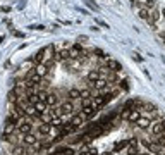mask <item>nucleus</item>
<instances>
[{
  "instance_id": "nucleus-1",
  "label": "nucleus",
  "mask_w": 165,
  "mask_h": 155,
  "mask_svg": "<svg viewBox=\"0 0 165 155\" xmlns=\"http://www.w3.org/2000/svg\"><path fill=\"white\" fill-rule=\"evenodd\" d=\"M16 129L19 131L21 134H28L33 131V124H31V121H29L28 117L24 115V117H21L19 121H17V124H16Z\"/></svg>"
},
{
  "instance_id": "nucleus-2",
  "label": "nucleus",
  "mask_w": 165,
  "mask_h": 155,
  "mask_svg": "<svg viewBox=\"0 0 165 155\" xmlns=\"http://www.w3.org/2000/svg\"><path fill=\"white\" fill-rule=\"evenodd\" d=\"M38 134H33V133H28V134H22V140H21V143L24 145V146H33L35 143H38Z\"/></svg>"
},
{
  "instance_id": "nucleus-3",
  "label": "nucleus",
  "mask_w": 165,
  "mask_h": 155,
  "mask_svg": "<svg viewBox=\"0 0 165 155\" xmlns=\"http://www.w3.org/2000/svg\"><path fill=\"white\" fill-rule=\"evenodd\" d=\"M93 86H95V90L100 93H103V92H107L108 88H110V83L105 79V78H100V79H97L95 83H91Z\"/></svg>"
},
{
  "instance_id": "nucleus-4",
  "label": "nucleus",
  "mask_w": 165,
  "mask_h": 155,
  "mask_svg": "<svg viewBox=\"0 0 165 155\" xmlns=\"http://www.w3.org/2000/svg\"><path fill=\"white\" fill-rule=\"evenodd\" d=\"M126 154L127 155H138L139 154V146H138L136 138H131V140H129V145L126 146Z\"/></svg>"
},
{
  "instance_id": "nucleus-5",
  "label": "nucleus",
  "mask_w": 165,
  "mask_h": 155,
  "mask_svg": "<svg viewBox=\"0 0 165 155\" xmlns=\"http://www.w3.org/2000/svg\"><path fill=\"white\" fill-rule=\"evenodd\" d=\"M105 66H107V69H110V71H114V72L122 71V64H120L119 61H115V59H107Z\"/></svg>"
},
{
  "instance_id": "nucleus-6",
  "label": "nucleus",
  "mask_w": 165,
  "mask_h": 155,
  "mask_svg": "<svg viewBox=\"0 0 165 155\" xmlns=\"http://www.w3.org/2000/svg\"><path fill=\"white\" fill-rule=\"evenodd\" d=\"M160 17H162V14H160V10H151L150 12V17H148V24L151 26V28H155V24L160 21Z\"/></svg>"
},
{
  "instance_id": "nucleus-7",
  "label": "nucleus",
  "mask_w": 165,
  "mask_h": 155,
  "mask_svg": "<svg viewBox=\"0 0 165 155\" xmlns=\"http://www.w3.org/2000/svg\"><path fill=\"white\" fill-rule=\"evenodd\" d=\"M81 53H83V47H81L79 43H74V45L71 47V50H69L71 59H79V57H81Z\"/></svg>"
},
{
  "instance_id": "nucleus-8",
  "label": "nucleus",
  "mask_w": 165,
  "mask_h": 155,
  "mask_svg": "<svg viewBox=\"0 0 165 155\" xmlns=\"http://www.w3.org/2000/svg\"><path fill=\"white\" fill-rule=\"evenodd\" d=\"M100 78H105V76L98 71V69H91V71L88 72V76H86V79H88L89 84H91V83H95L97 79H100Z\"/></svg>"
},
{
  "instance_id": "nucleus-9",
  "label": "nucleus",
  "mask_w": 165,
  "mask_h": 155,
  "mask_svg": "<svg viewBox=\"0 0 165 155\" xmlns=\"http://www.w3.org/2000/svg\"><path fill=\"white\" fill-rule=\"evenodd\" d=\"M136 124H138V128H139V129H150V126H151V119H150V117H143V115H141V117L136 121Z\"/></svg>"
},
{
  "instance_id": "nucleus-10",
  "label": "nucleus",
  "mask_w": 165,
  "mask_h": 155,
  "mask_svg": "<svg viewBox=\"0 0 165 155\" xmlns=\"http://www.w3.org/2000/svg\"><path fill=\"white\" fill-rule=\"evenodd\" d=\"M164 129L165 128H164V123H162V121H160V123H151V126H150V131H151L153 136H158Z\"/></svg>"
},
{
  "instance_id": "nucleus-11",
  "label": "nucleus",
  "mask_w": 165,
  "mask_h": 155,
  "mask_svg": "<svg viewBox=\"0 0 165 155\" xmlns=\"http://www.w3.org/2000/svg\"><path fill=\"white\" fill-rule=\"evenodd\" d=\"M91 103H93L95 109H102V107L107 103V100H105L103 95H98V97H93V98H91Z\"/></svg>"
},
{
  "instance_id": "nucleus-12",
  "label": "nucleus",
  "mask_w": 165,
  "mask_h": 155,
  "mask_svg": "<svg viewBox=\"0 0 165 155\" xmlns=\"http://www.w3.org/2000/svg\"><path fill=\"white\" fill-rule=\"evenodd\" d=\"M52 133V126L48 123H40L38 124V136L40 134H43V136H47V134Z\"/></svg>"
},
{
  "instance_id": "nucleus-13",
  "label": "nucleus",
  "mask_w": 165,
  "mask_h": 155,
  "mask_svg": "<svg viewBox=\"0 0 165 155\" xmlns=\"http://www.w3.org/2000/svg\"><path fill=\"white\" fill-rule=\"evenodd\" d=\"M60 110H62V114H72L74 112V105H72V100H67V102H64L62 105H60Z\"/></svg>"
},
{
  "instance_id": "nucleus-14",
  "label": "nucleus",
  "mask_w": 165,
  "mask_h": 155,
  "mask_svg": "<svg viewBox=\"0 0 165 155\" xmlns=\"http://www.w3.org/2000/svg\"><path fill=\"white\" fill-rule=\"evenodd\" d=\"M139 117H141V110L134 107V109H133V110L129 112V115H127V119H126V121H129V123H136Z\"/></svg>"
},
{
  "instance_id": "nucleus-15",
  "label": "nucleus",
  "mask_w": 165,
  "mask_h": 155,
  "mask_svg": "<svg viewBox=\"0 0 165 155\" xmlns=\"http://www.w3.org/2000/svg\"><path fill=\"white\" fill-rule=\"evenodd\" d=\"M69 123L72 124L74 128H79L81 124L84 123V115H83V114H74V115H72V119H71Z\"/></svg>"
},
{
  "instance_id": "nucleus-16",
  "label": "nucleus",
  "mask_w": 165,
  "mask_h": 155,
  "mask_svg": "<svg viewBox=\"0 0 165 155\" xmlns=\"http://www.w3.org/2000/svg\"><path fill=\"white\" fill-rule=\"evenodd\" d=\"M33 69H35V72H36L38 76H41V78H45V76L48 74V69H47V66H45V64H36Z\"/></svg>"
},
{
  "instance_id": "nucleus-17",
  "label": "nucleus",
  "mask_w": 165,
  "mask_h": 155,
  "mask_svg": "<svg viewBox=\"0 0 165 155\" xmlns=\"http://www.w3.org/2000/svg\"><path fill=\"white\" fill-rule=\"evenodd\" d=\"M98 112V109H95L93 105H88V107H83V110H81V114L84 115V117H93L95 114Z\"/></svg>"
},
{
  "instance_id": "nucleus-18",
  "label": "nucleus",
  "mask_w": 165,
  "mask_h": 155,
  "mask_svg": "<svg viewBox=\"0 0 165 155\" xmlns=\"http://www.w3.org/2000/svg\"><path fill=\"white\" fill-rule=\"evenodd\" d=\"M45 53H47V50H45V48H40V50L35 53L33 61L36 62V64H43V62H45Z\"/></svg>"
},
{
  "instance_id": "nucleus-19",
  "label": "nucleus",
  "mask_w": 165,
  "mask_h": 155,
  "mask_svg": "<svg viewBox=\"0 0 165 155\" xmlns=\"http://www.w3.org/2000/svg\"><path fill=\"white\" fill-rule=\"evenodd\" d=\"M28 152V146H24V145H14V148H12V155H26Z\"/></svg>"
},
{
  "instance_id": "nucleus-20",
  "label": "nucleus",
  "mask_w": 165,
  "mask_h": 155,
  "mask_svg": "<svg viewBox=\"0 0 165 155\" xmlns=\"http://www.w3.org/2000/svg\"><path fill=\"white\" fill-rule=\"evenodd\" d=\"M67 97L69 100H78V98H81V90L79 88H69Z\"/></svg>"
},
{
  "instance_id": "nucleus-21",
  "label": "nucleus",
  "mask_w": 165,
  "mask_h": 155,
  "mask_svg": "<svg viewBox=\"0 0 165 155\" xmlns=\"http://www.w3.org/2000/svg\"><path fill=\"white\" fill-rule=\"evenodd\" d=\"M33 107H35V110H36V114H43V112H47V109H48V105H47V103L45 102H36V103H33Z\"/></svg>"
},
{
  "instance_id": "nucleus-22",
  "label": "nucleus",
  "mask_w": 165,
  "mask_h": 155,
  "mask_svg": "<svg viewBox=\"0 0 165 155\" xmlns=\"http://www.w3.org/2000/svg\"><path fill=\"white\" fill-rule=\"evenodd\" d=\"M48 124L52 126V128H58V129H60V126L64 124V115H58V117H52Z\"/></svg>"
},
{
  "instance_id": "nucleus-23",
  "label": "nucleus",
  "mask_w": 165,
  "mask_h": 155,
  "mask_svg": "<svg viewBox=\"0 0 165 155\" xmlns=\"http://www.w3.org/2000/svg\"><path fill=\"white\" fill-rule=\"evenodd\" d=\"M55 154H64V155H74V148L72 146H58Z\"/></svg>"
},
{
  "instance_id": "nucleus-24",
  "label": "nucleus",
  "mask_w": 165,
  "mask_h": 155,
  "mask_svg": "<svg viewBox=\"0 0 165 155\" xmlns=\"http://www.w3.org/2000/svg\"><path fill=\"white\" fill-rule=\"evenodd\" d=\"M58 102V98H57V95L55 93H48L47 95V100H45V103L48 105V107H52V105H57Z\"/></svg>"
},
{
  "instance_id": "nucleus-25",
  "label": "nucleus",
  "mask_w": 165,
  "mask_h": 155,
  "mask_svg": "<svg viewBox=\"0 0 165 155\" xmlns=\"http://www.w3.org/2000/svg\"><path fill=\"white\" fill-rule=\"evenodd\" d=\"M14 131H16V124L7 123V121H5V124H4V134H7V136H9V134H12Z\"/></svg>"
},
{
  "instance_id": "nucleus-26",
  "label": "nucleus",
  "mask_w": 165,
  "mask_h": 155,
  "mask_svg": "<svg viewBox=\"0 0 165 155\" xmlns=\"http://www.w3.org/2000/svg\"><path fill=\"white\" fill-rule=\"evenodd\" d=\"M127 145H129V140H120V141H117L115 146H114V152H120V150H124Z\"/></svg>"
},
{
  "instance_id": "nucleus-27",
  "label": "nucleus",
  "mask_w": 165,
  "mask_h": 155,
  "mask_svg": "<svg viewBox=\"0 0 165 155\" xmlns=\"http://www.w3.org/2000/svg\"><path fill=\"white\" fill-rule=\"evenodd\" d=\"M138 16H139V17H141V19H148V17H150V10L146 9V7H141V9H139V12H138Z\"/></svg>"
},
{
  "instance_id": "nucleus-28",
  "label": "nucleus",
  "mask_w": 165,
  "mask_h": 155,
  "mask_svg": "<svg viewBox=\"0 0 165 155\" xmlns=\"http://www.w3.org/2000/svg\"><path fill=\"white\" fill-rule=\"evenodd\" d=\"M17 100H19V95L16 93V90H12V92H9V102L16 103Z\"/></svg>"
},
{
  "instance_id": "nucleus-29",
  "label": "nucleus",
  "mask_w": 165,
  "mask_h": 155,
  "mask_svg": "<svg viewBox=\"0 0 165 155\" xmlns=\"http://www.w3.org/2000/svg\"><path fill=\"white\" fill-rule=\"evenodd\" d=\"M38 119L41 121V123H50V119H52V117H50L48 112H43V114H40V115H38Z\"/></svg>"
},
{
  "instance_id": "nucleus-30",
  "label": "nucleus",
  "mask_w": 165,
  "mask_h": 155,
  "mask_svg": "<svg viewBox=\"0 0 165 155\" xmlns=\"http://www.w3.org/2000/svg\"><path fill=\"white\" fill-rule=\"evenodd\" d=\"M93 53H97L98 59H105V57H107V53L102 50V48H95V50H93Z\"/></svg>"
},
{
  "instance_id": "nucleus-31",
  "label": "nucleus",
  "mask_w": 165,
  "mask_h": 155,
  "mask_svg": "<svg viewBox=\"0 0 165 155\" xmlns=\"http://www.w3.org/2000/svg\"><path fill=\"white\" fill-rule=\"evenodd\" d=\"M81 98H93L91 97V90H88V88L81 90Z\"/></svg>"
},
{
  "instance_id": "nucleus-32",
  "label": "nucleus",
  "mask_w": 165,
  "mask_h": 155,
  "mask_svg": "<svg viewBox=\"0 0 165 155\" xmlns=\"http://www.w3.org/2000/svg\"><path fill=\"white\" fill-rule=\"evenodd\" d=\"M155 5H156V0H145V7H146L148 10H150V9H153Z\"/></svg>"
},
{
  "instance_id": "nucleus-33",
  "label": "nucleus",
  "mask_w": 165,
  "mask_h": 155,
  "mask_svg": "<svg viewBox=\"0 0 165 155\" xmlns=\"http://www.w3.org/2000/svg\"><path fill=\"white\" fill-rule=\"evenodd\" d=\"M119 86H120V90H124V92H129V84H127L126 79H124V81H119Z\"/></svg>"
},
{
  "instance_id": "nucleus-34",
  "label": "nucleus",
  "mask_w": 165,
  "mask_h": 155,
  "mask_svg": "<svg viewBox=\"0 0 165 155\" xmlns=\"http://www.w3.org/2000/svg\"><path fill=\"white\" fill-rule=\"evenodd\" d=\"M81 100V107H88V105H93L91 103V98H79Z\"/></svg>"
},
{
  "instance_id": "nucleus-35",
  "label": "nucleus",
  "mask_w": 165,
  "mask_h": 155,
  "mask_svg": "<svg viewBox=\"0 0 165 155\" xmlns=\"http://www.w3.org/2000/svg\"><path fill=\"white\" fill-rule=\"evenodd\" d=\"M88 40V36L86 35H83V36H79V41H86Z\"/></svg>"
},
{
  "instance_id": "nucleus-36",
  "label": "nucleus",
  "mask_w": 165,
  "mask_h": 155,
  "mask_svg": "<svg viewBox=\"0 0 165 155\" xmlns=\"http://www.w3.org/2000/svg\"><path fill=\"white\" fill-rule=\"evenodd\" d=\"M134 59H136V61H139V62L143 61V57H139V55H138V53H134Z\"/></svg>"
},
{
  "instance_id": "nucleus-37",
  "label": "nucleus",
  "mask_w": 165,
  "mask_h": 155,
  "mask_svg": "<svg viewBox=\"0 0 165 155\" xmlns=\"http://www.w3.org/2000/svg\"><path fill=\"white\" fill-rule=\"evenodd\" d=\"M138 155H150V152H139Z\"/></svg>"
},
{
  "instance_id": "nucleus-38",
  "label": "nucleus",
  "mask_w": 165,
  "mask_h": 155,
  "mask_svg": "<svg viewBox=\"0 0 165 155\" xmlns=\"http://www.w3.org/2000/svg\"><path fill=\"white\" fill-rule=\"evenodd\" d=\"M160 36H162V38H165V31H162V33H160Z\"/></svg>"
},
{
  "instance_id": "nucleus-39",
  "label": "nucleus",
  "mask_w": 165,
  "mask_h": 155,
  "mask_svg": "<svg viewBox=\"0 0 165 155\" xmlns=\"http://www.w3.org/2000/svg\"><path fill=\"white\" fill-rule=\"evenodd\" d=\"M155 155H165L164 152H158V154H155Z\"/></svg>"
},
{
  "instance_id": "nucleus-40",
  "label": "nucleus",
  "mask_w": 165,
  "mask_h": 155,
  "mask_svg": "<svg viewBox=\"0 0 165 155\" xmlns=\"http://www.w3.org/2000/svg\"><path fill=\"white\" fill-rule=\"evenodd\" d=\"M160 14H164V17H165V9H164V10H162V12H160Z\"/></svg>"
},
{
  "instance_id": "nucleus-41",
  "label": "nucleus",
  "mask_w": 165,
  "mask_h": 155,
  "mask_svg": "<svg viewBox=\"0 0 165 155\" xmlns=\"http://www.w3.org/2000/svg\"><path fill=\"white\" fill-rule=\"evenodd\" d=\"M131 2H134V0H131Z\"/></svg>"
},
{
  "instance_id": "nucleus-42",
  "label": "nucleus",
  "mask_w": 165,
  "mask_h": 155,
  "mask_svg": "<svg viewBox=\"0 0 165 155\" xmlns=\"http://www.w3.org/2000/svg\"><path fill=\"white\" fill-rule=\"evenodd\" d=\"M164 43H165V41H164Z\"/></svg>"
}]
</instances>
